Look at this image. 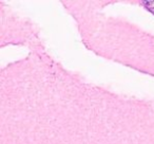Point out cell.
I'll return each mask as SVG.
<instances>
[{
	"mask_svg": "<svg viewBox=\"0 0 154 144\" xmlns=\"http://www.w3.org/2000/svg\"><path fill=\"white\" fill-rule=\"evenodd\" d=\"M143 5L149 11L154 13V0H149V1H143Z\"/></svg>",
	"mask_w": 154,
	"mask_h": 144,
	"instance_id": "6da1fadb",
	"label": "cell"
}]
</instances>
